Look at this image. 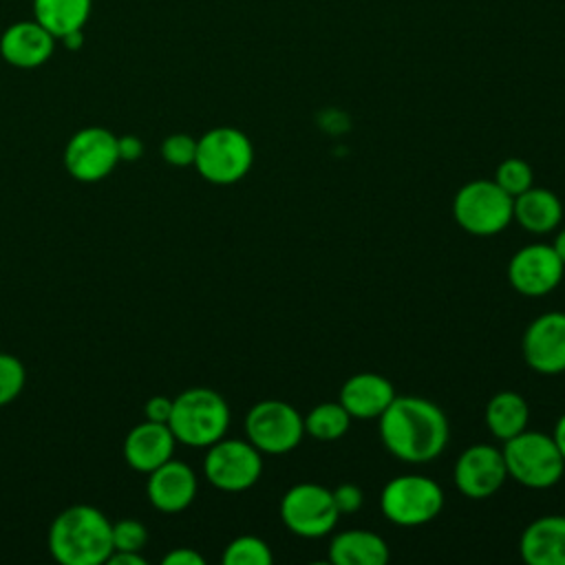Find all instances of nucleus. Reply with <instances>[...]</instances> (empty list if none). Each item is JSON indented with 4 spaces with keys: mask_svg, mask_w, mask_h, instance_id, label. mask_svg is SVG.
I'll return each instance as SVG.
<instances>
[{
    "mask_svg": "<svg viewBox=\"0 0 565 565\" xmlns=\"http://www.w3.org/2000/svg\"><path fill=\"white\" fill-rule=\"evenodd\" d=\"M377 419L384 448L406 463L435 461L450 437L446 413L426 397L395 395Z\"/></svg>",
    "mask_w": 565,
    "mask_h": 565,
    "instance_id": "nucleus-1",
    "label": "nucleus"
},
{
    "mask_svg": "<svg viewBox=\"0 0 565 565\" xmlns=\"http://www.w3.org/2000/svg\"><path fill=\"white\" fill-rule=\"evenodd\" d=\"M49 552L62 565H102L113 552V523L93 505H71L49 527Z\"/></svg>",
    "mask_w": 565,
    "mask_h": 565,
    "instance_id": "nucleus-2",
    "label": "nucleus"
},
{
    "mask_svg": "<svg viewBox=\"0 0 565 565\" xmlns=\"http://www.w3.org/2000/svg\"><path fill=\"white\" fill-rule=\"evenodd\" d=\"M168 426L179 444L207 448L225 437L230 426V406L214 388L192 386L172 399Z\"/></svg>",
    "mask_w": 565,
    "mask_h": 565,
    "instance_id": "nucleus-3",
    "label": "nucleus"
},
{
    "mask_svg": "<svg viewBox=\"0 0 565 565\" xmlns=\"http://www.w3.org/2000/svg\"><path fill=\"white\" fill-rule=\"evenodd\" d=\"M501 452L508 477L525 488H552L563 477L565 461L552 435L525 428L519 435L505 439Z\"/></svg>",
    "mask_w": 565,
    "mask_h": 565,
    "instance_id": "nucleus-4",
    "label": "nucleus"
},
{
    "mask_svg": "<svg viewBox=\"0 0 565 565\" xmlns=\"http://www.w3.org/2000/svg\"><path fill=\"white\" fill-rule=\"evenodd\" d=\"M254 163L249 137L232 126H218L196 139V172L214 185L238 183Z\"/></svg>",
    "mask_w": 565,
    "mask_h": 565,
    "instance_id": "nucleus-5",
    "label": "nucleus"
},
{
    "mask_svg": "<svg viewBox=\"0 0 565 565\" xmlns=\"http://www.w3.org/2000/svg\"><path fill=\"white\" fill-rule=\"evenodd\" d=\"M452 216L472 236H494L512 223V196L494 181L475 179L457 190Z\"/></svg>",
    "mask_w": 565,
    "mask_h": 565,
    "instance_id": "nucleus-6",
    "label": "nucleus"
},
{
    "mask_svg": "<svg viewBox=\"0 0 565 565\" xmlns=\"http://www.w3.org/2000/svg\"><path fill=\"white\" fill-rule=\"evenodd\" d=\"M382 514L402 527L433 521L444 508V490L424 475H399L386 481L380 494Z\"/></svg>",
    "mask_w": 565,
    "mask_h": 565,
    "instance_id": "nucleus-7",
    "label": "nucleus"
},
{
    "mask_svg": "<svg viewBox=\"0 0 565 565\" xmlns=\"http://www.w3.org/2000/svg\"><path fill=\"white\" fill-rule=\"evenodd\" d=\"M245 435L260 452L285 455L305 437V419L289 402L260 399L245 415Z\"/></svg>",
    "mask_w": 565,
    "mask_h": 565,
    "instance_id": "nucleus-8",
    "label": "nucleus"
},
{
    "mask_svg": "<svg viewBox=\"0 0 565 565\" xmlns=\"http://www.w3.org/2000/svg\"><path fill=\"white\" fill-rule=\"evenodd\" d=\"M280 519L285 527L302 539L327 536L340 519L329 488L320 483H296L280 499Z\"/></svg>",
    "mask_w": 565,
    "mask_h": 565,
    "instance_id": "nucleus-9",
    "label": "nucleus"
},
{
    "mask_svg": "<svg viewBox=\"0 0 565 565\" xmlns=\"http://www.w3.org/2000/svg\"><path fill=\"white\" fill-rule=\"evenodd\" d=\"M263 472L260 450L247 439L221 437L207 446L203 459L205 479L225 492H243L252 488Z\"/></svg>",
    "mask_w": 565,
    "mask_h": 565,
    "instance_id": "nucleus-10",
    "label": "nucleus"
},
{
    "mask_svg": "<svg viewBox=\"0 0 565 565\" xmlns=\"http://www.w3.org/2000/svg\"><path fill=\"white\" fill-rule=\"evenodd\" d=\"M117 163V137L102 126L77 130L64 148V168L75 181L82 183H97L106 179Z\"/></svg>",
    "mask_w": 565,
    "mask_h": 565,
    "instance_id": "nucleus-11",
    "label": "nucleus"
},
{
    "mask_svg": "<svg viewBox=\"0 0 565 565\" xmlns=\"http://www.w3.org/2000/svg\"><path fill=\"white\" fill-rule=\"evenodd\" d=\"M565 265L552 245L530 243L514 252L508 263V280L521 296H545L558 287Z\"/></svg>",
    "mask_w": 565,
    "mask_h": 565,
    "instance_id": "nucleus-12",
    "label": "nucleus"
},
{
    "mask_svg": "<svg viewBox=\"0 0 565 565\" xmlns=\"http://www.w3.org/2000/svg\"><path fill=\"white\" fill-rule=\"evenodd\" d=\"M521 353L525 364L541 375L565 371V311H545L536 316L523 338Z\"/></svg>",
    "mask_w": 565,
    "mask_h": 565,
    "instance_id": "nucleus-13",
    "label": "nucleus"
},
{
    "mask_svg": "<svg viewBox=\"0 0 565 565\" xmlns=\"http://www.w3.org/2000/svg\"><path fill=\"white\" fill-rule=\"evenodd\" d=\"M503 452L490 444L468 446L455 461V486L468 499H488L505 483Z\"/></svg>",
    "mask_w": 565,
    "mask_h": 565,
    "instance_id": "nucleus-14",
    "label": "nucleus"
},
{
    "mask_svg": "<svg viewBox=\"0 0 565 565\" xmlns=\"http://www.w3.org/2000/svg\"><path fill=\"white\" fill-rule=\"evenodd\" d=\"M196 475L194 470L177 459H168L152 472H148L146 492L150 503L166 514H177L185 510L196 497Z\"/></svg>",
    "mask_w": 565,
    "mask_h": 565,
    "instance_id": "nucleus-15",
    "label": "nucleus"
},
{
    "mask_svg": "<svg viewBox=\"0 0 565 565\" xmlns=\"http://www.w3.org/2000/svg\"><path fill=\"white\" fill-rule=\"evenodd\" d=\"M55 51V38L33 18L20 20L0 35V55L15 68H38Z\"/></svg>",
    "mask_w": 565,
    "mask_h": 565,
    "instance_id": "nucleus-16",
    "label": "nucleus"
},
{
    "mask_svg": "<svg viewBox=\"0 0 565 565\" xmlns=\"http://www.w3.org/2000/svg\"><path fill=\"white\" fill-rule=\"evenodd\" d=\"M177 439L168 424L141 422L128 430L124 439V459L139 472H152L168 459H172Z\"/></svg>",
    "mask_w": 565,
    "mask_h": 565,
    "instance_id": "nucleus-17",
    "label": "nucleus"
},
{
    "mask_svg": "<svg viewBox=\"0 0 565 565\" xmlns=\"http://www.w3.org/2000/svg\"><path fill=\"white\" fill-rule=\"evenodd\" d=\"M393 397H395V388L384 375L362 371L351 375L342 384L338 402L347 408L351 417L377 419L386 411V406L393 402Z\"/></svg>",
    "mask_w": 565,
    "mask_h": 565,
    "instance_id": "nucleus-18",
    "label": "nucleus"
},
{
    "mask_svg": "<svg viewBox=\"0 0 565 565\" xmlns=\"http://www.w3.org/2000/svg\"><path fill=\"white\" fill-rule=\"evenodd\" d=\"M519 552L527 565H565V516L534 519L521 534Z\"/></svg>",
    "mask_w": 565,
    "mask_h": 565,
    "instance_id": "nucleus-19",
    "label": "nucleus"
},
{
    "mask_svg": "<svg viewBox=\"0 0 565 565\" xmlns=\"http://www.w3.org/2000/svg\"><path fill=\"white\" fill-rule=\"evenodd\" d=\"M563 218L561 199L547 188H527L512 199V221L530 234H547L558 227Z\"/></svg>",
    "mask_w": 565,
    "mask_h": 565,
    "instance_id": "nucleus-20",
    "label": "nucleus"
},
{
    "mask_svg": "<svg viewBox=\"0 0 565 565\" xmlns=\"http://www.w3.org/2000/svg\"><path fill=\"white\" fill-rule=\"evenodd\" d=\"M386 541L371 530H344L329 543V561L333 565H386Z\"/></svg>",
    "mask_w": 565,
    "mask_h": 565,
    "instance_id": "nucleus-21",
    "label": "nucleus"
},
{
    "mask_svg": "<svg viewBox=\"0 0 565 565\" xmlns=\"http://www.w3.org/2000/svg\"><path fill=\"white\" fill-rule=\"evenodd\" d=\"M483 419H486V426L492 433V437L505 441L527 428L530 408H527V402L523 399V395H519L514 391H499L490 397Z\"/></svg>",
    "mask_w": 565,
    "mask_h": 565,
    "instance_id": "nucleus-22",
    "label": "nucleus"
},
{
    "mask_svg": "<svg viewBox=\"0 0 565 565\" xmlns=\"http://www.w3.org/2000/svg\"><path fill=\"white\" fill-rule=\"evenodd\" d=\"M93 0H33V18L55 38L84 29Z\"/></svg>",
    "mask_w": 565,
    "mask_h": 565,
    "instance_id": "nucleus-23",
    "label": "nucleus"
},
{
    "mask_svg": "<svg viewBox=\"0 0 565 565\" xmlns=\"http://www.w3.org/2000/svg\"><path fill=\"white\" fill-rule=\"evenodd\" d=\"M302 419L309 437L318 441H335L349 430L353 417L340 402H320Z\"/></svg>",
    "mask_w": 565,
    "mask_h": 565,
    "instance_id": "nucleus-24",
    "label": "nucleus"
},
{
    "mask_svg": "<svg viewBox=\"0 0 565 565\" xmlns=\"http://www.w3.org/2000/svg\"><path fill=\"white\" fill-rule=\"evenodd\" d=\"M274 561V554L269 545L252 534L236 536L234 541L227 543L223 552V563L225 565H269Z\"/></svg>",
    "mask_w": 565,
    "mask_h": 565,
    "instance_id": "nucleus-25",
    "label": "nucleus"
},
{
    "mask_svg": "<svg viewBox=\"0 0 565 565\" xmlns=\"http://www.w3.org/2000/svg\"><path fill=\"white\" fill-rule=\"evenodd\" d=\"M503 192H508L512 199L521 192H525L527 188H532L534 174L527 161L519 159V157H510L503 159L497 170H494V179H492Z\"/></svg>",
    "mask_w": 565,
    "mask_h": 565,
    "instance_id": "nucleus-26",
    "label": "nucleus"
},
{
    "mask_svg": "<svg viewBox=\"0 0 565 565\" xmlns=\"http://www.w3.org/2000/svg\"><path fill=\"white\" fill-rule=\"evenodd\" d=\"M26 382V371L24 364L11 355V353H0V406H7L13 402Z\"/></svg>",
    "mask_w": 565,
    "mask_h": 565,
    "instance_id": "nucleus-27",
    "label": "nucleus"
},
{
    "mask_svg": "<svg viewBox=\"0 0 565 565\" xmlns=\"http://www.w3.org/2000/svg\"><path fill=\"white\" fill-rule=\"evenodd\" d=\"M161 157L166 163L174 168H188L194 166L196 157V139L188 132H174L168 135L161 143Z\"/></svg>",
    "mask_w": 565,
    "mask_h": 565,
    "instance_id": "nucleus-28",
    "label": "nucleus"
},
{
    "mask_svg": "<svg viewBox=\"0 0 565 565\" xmlns=\"http://www.w3.org/2000/svg\"><path fill=\"white\" fill-rule=\"evenodd\" d=\"M148 541V530L137 519H124L113 523V550L141 552Z\"/></svg>",
    "mask_w": 565,
    "mask_h": 565,
    "instance_id": "nucleus-29",
    "label": "nucleus"
},
{
    "mask_svg": "<svg viewBox=\"0 0 565 565\" xmlns=\"http://www.w3.org/2000/svg\"><path fill=\"white\" fill-rule=\"evenodd\" d=\"M331 494H333V503H335L340 516L358 512L364 503V492L355 483H340L335 490H331Z\"/></svg>",
    "mask_w": 565,
    "mask_h": 565,
    "instance_id": "nucleus-30",
    "label": "nucleus"
},
{
    "mask_svg": "<svg viewBox=\"0 0 565 565\" xmlns=\"http://www.w3.org/2000/svg\"><path fill=\"white\" fill-rule=\"evenodd\" d=\"M172 415V399L166 395H154L146 402V419L168 424Z\"/></svg>",
    "mask_w": 565,
    "mask_h": 565,
    "instance_id": "nucleus-31",
    "label": "nucleus"
},
{
    "mask_svg": "<svg viewBox=\"0 0 565 565\" xmlns=\"http://www.w3.org/2000/svg\"><path fill=\"white\" fill-rule=\"evenodd\" d=\"M163 565H205V558L192 547H177L163 556Z\"/></svg>",
    "mask_w": 565,
    "mask_h": 565,
    "instance_id": "nucleus-32",
    "label": "nucleus"
},
{
    "mask_svg": "<svg viewBox=\"0 0 565 565\" xmlns=\"http://www.w3.org/2000/svg\"><path fill=\"white\" fill-rule=\"evenodd\" d=\"M117 146H119V161H135L141 157L143 152V143L139 137L135 135H124L117 137Z\"/></svg>",
    "mask_w": 565,
    "mask_h": 565,
    "instance_id": "nucleus-33",
    "label": "nucleus"
},
{
    "mask_svg": "<svg viewBox=\"0 0 565 565\" xmlns=\"http://www.w3.org/2000/svg\"><path fill=\"white\" fill-rule=\"evenodd\" d=\"M110 565H146V558L141 552H128V550H113L110 556L106 558Z\"/></svg>",
    "mask_w": 565,
    "mask_h": 565,
    "instance_id": "nucleus-34",
    "label": "nucleus"
},
{
    "mask_svg": "<svg viewBox=\"0 0 565 565\" xmlns=\"http://www.w3.org/2000/svg\"><path fill=\"white\" fill-rule=\"evenodd\" d=\"M552 439H554V444H556V448H558V452L565 461V413L558 417V422L554 426V433H552Z\"/></svg>",
    "mask_w": 565,
    "mask_h": 565,
    "instance_id": "nucleus-35",
    "label": "nucleus"
},
{
    "mask_svg": "<svg viewBox=\"0 0 565 565\" xmlns=\"http://www.w3.org/2000/svg\"><path fill=\"white\" fill-rule=\"evenodd\" d=\"M62 42H64V46L66 49H79L82 46V42H84V29H79V31H73V33H68V35H64L62 38Z\"/></svg>",
    "mask_w": 565,
    "mask_h": 565,
    "instance_id": "nucleus-36",
    "label": "nucleus"
},
{
    "mask_svg": "<svg viewBox=\"0 0 565 565\" xmlns=\"http://www.w3.org/2000/svg\"><path fill=\"white\" fill-rule=\"evenodd\" d=\"M552 247H554V252H556V256L561 258V263L565 265V230H561L558 234H556V238H554V243H552Z\"/></svg>",
    "mask_w": 565,
    "mask_h": 565,
    "instance_id": "nucleus-37",
    "label": "nucleus"
}]
</instances>
